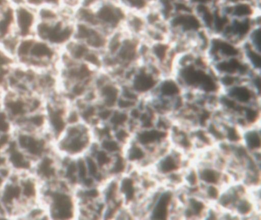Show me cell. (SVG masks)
<instances>
[{"label": "cell", "instance_id": "obj_1", "mask_svg": "<svg viewBox=\"0 0 261 220\" xmlns=\"http://www.w3.org/2000/svg\"><path fill=\"white\" fill-rule=\"evenodd\" d=\"M39 21L35 35L62 51L74 37L73 12L64 7L38 9Z\"/></svg>", "mask_w": 261, "mask_h": 220}, {"label": "cell", "instance_id": "obj_2", "mask_svg": "<svg viewBox=\"0 0 261 220\" xmlns=\"http://www.w3.org/2000/svg\"><path fill=\"white\" fill-rule=\"evenodd\" d=\"M40 204L48 219H77L79 203L75 189L60 180L50 184L42 185Z\"/></svg>", "mask_w": 261, "mask_h": 220}, {"label": "cell", "instance_id": "obj_3", "mask_svg": "<svg viewBox=\"0 0 261 220\" xmlns=\"http://www.w3.org/2000/svg\"><path fill=\"white\" fill-rule=\"evenodd\" d=\"M16 64L36 70L56 69L61 50L36 35L19 38L13 50Z\"/></svg>", "mask_w": 261, "mask_h": 220}, {"label": "cell", "instance_id": "obj_4", "mask_svg": "<svg viewBox=\"0 0 261 220\" xmlns=\"http://www.w3.org/2000/svg\"><path fill=\"white\" fill-rule=\"evenodd\" d=\"M96 143L93 127L83 121L71 122L54 141L53 149L62 158L87 155Z\"/></svg>", "mask_w": 261, "mask_h": 220}, {"label": "cell", "instance_id": "obj_5", "mask_svg": "<svg viewBox=\"0 0 261 220\" xmlns=\"http://www.w3.org/2000/svg\"><path fill=\"white\" fill-rule=\"evenodd\" d=\"M88 7L91 9L94 25L109 35L123 30L128 12L117 0H99Z\"/></svg>", "mask_w": 261, "mask_h": 220}, {"label": "cell", "instance_id": "obj_6", "mask_svg": "<svg viewBox=\"0 0 261 220\" xmlns=\"http://www.w3.org/2000/svg\"><path fill=\"white\" fill-rule=\"evenodd\" d=\"M13 141L16 146L34 162L54 151V140L47 131L15 129Z\"/></svg>", "mask_w": 261, "mask_h": 220}, {"label": "cell", "instance_id": "obj_7", "mask_svg": "<svg viewBox=\"0 0 261 220\" xmlns=\"http://www.w3.org/2000/svg\"><path fill=\"white\" fill-rule=\"evenodd\" d=\"M186 154L175 147H171L167 152L160 156L151 167V171L160 182L166 176L183 171L189 165H186Z\"/></svg>", "mask_w": 261, "mask_h": 220}, {"label": "cell", "instance_id": "obj_8", "mask_svg": "<svg viewBox=\"0 0 261 220\" xmlns=\"http://www.w3.org/2000/svg\"><path fill=\"white\" fill-rule=\"evenodd\" d=\"M61 171L62 158L53 151L35 162L32 174L41 184L46 185L62 180Z\"/></svg>", "mask_w": 261, "mask_h": 220}, {"label": "cell", "instance_id": "obj_9", "mask_svg": "<svg viewBox=\"0 0 261 220\" xmlns=\"http://www.w3.org/2000/svg\"><path fill=\"white\" fill-rule=\"evenodd\" d=\"M15 32L19 38L35 35L39 21L38 9L21 2L15 3Z\"/></svg>", "mask_w": 261, "mask_h": 220}, {"label": "cell", "instance_id": "obj_10", "mask_svg": "<svg viewBox=\"0 0 261 220\" xmlns=\"http://www.w3.org/2000/svg\"><path fill=\"white\" fill-rule=\"evenodd\" d=\"M109 35L94 24L75 21L74 39L83 43L96 51L103 53Z\"/></svg>", "mask_w": 261, "mask_h": 220}, {"label": "cell", "instance_id": "obj_11", "mask_svg": "<svg viewBox=\"0 0 261 220\" xmlns=\"http://www.w3.org/2000/svg\"><path fill=\"white\" fill-rule=\"evenodd\" d=\"M133 139L146 148L148 152L170 141L169 131H163L155 127L138 128L133 134Z\"/></svg>", "mask_w": 261, "mask_h": 220}, {"label": "cell", "instance_id": "obj_12", "mask_svg": "<svg viewBox=\"0 0 261 220\" xmlns=\"http://www.w3.org/2000/svg\"><path fill=\"white\" fill-rule=\"evenodd\" d=\"M241 105L260 103V96H258L247 81V78L233 87L222 91Z\"/></svg>", "mask_w": 261, "mask_h": 220}, {"label": "cell", "instance_id": "obj_13", "mask_svg": "<svg viewBox=\"0 0 261 220\" xmlns=\"http://www.w3.org/2000/svg\"><path fill=\"white\" fill-rule=\"evenodd\" d=\"M184 92L185 89L173 74L166 75L160 79L152 96L173 100L182 96Z\"/></svg>", "mask_w": 261, "mask_h": 220}, {"label": "cell", "instance_id": "obj_14", "mask_svg": "<svg viewBox=\"0 0 261 220\" xmlns=\"http://www.w3.org/2000/svg\"><path fill=\"white\" fill-rule=\"evenodd\" d=\"M147 27L144 14L128 12L127 17L123 26V30L126 33L142 39Z\"/></svg>", "mask_w": 261, "mask_h": 220}, {"label": "cell", "instance_id": "obj_15", "mask_svg": "<svg viewBox=\"0 0 261 220\" xmlns=\"http://www.w3.org/2000/svg\"><path fill=\"white\" fill-rule=\"evenodd\" d=\"M241 144L250 153L260 151L261 134L259 125L249 126L242 130Z\"/></svg>", "mask_w": 261, "mask_h": 220}, {"label": "cell", "instance_id": "obj_16", "mask_svg": "<svg viewBox=\"0 0 261 220\" xmlns=\"http://www.w3.org/2000/svg\"><path fill=\"white\" fill-rule=\"evenodd\" d=\"M16 64L13 55L0 45V92L5 89L7 77Z\"/></svg>", "mask_w": 261, "mask_h": 220}, {"label": "cell", "instance_id": "obj_17", "mask_svg": "<svg viewBox=\"0 0 261 220\" xmlns=\"http://www.w3.org/2000/svg\"><path fill=\"white\" fill-rule=\"evenodd\" d=\"M242 48V58L253 71L260 72L261 52L256 50L253 47L244 42L241 44Z\"/></svg>", "mask_w": 261, "mask_h": 220}, {"label": "cell", "instance_id": "obj_18", "mask_svg": "<svg viewBox=\"0 0 261 220\" xmlns=\"http://www.w3.org/2000/svg\"><path fill=\"white\" fill-rule=\"evenodd\" d=\"M97 143L101 149L114 156L123 153V148H124V146L118 141L116 140L113 135L103 138L97 142Z\"/></svg>", "mask_w": 261, "mask_h": 220}, {"label": "cell", "instance_id": "obj_19", "mask_svg": "<svg viewBox=\"0 0 261 220\" xmlns=\"http://www.w3.org/2000/svg\"><path fill=\"white\" fill-rule=\"evenodd\" d=\"M128 12L144 14L152 7L147 0H117Z\"/></svg>", "mask_w": 261, "mask_h": 220}, {"label": "cell", "instance_id": "obj_20", "mask_svg": "<svg viewBox=\"0 0 261 220\" xmlns=\"http://www.w3.org/2000/svg\"><path fill=\"white\" fill-rule=\"evenodd\" d=\"M223 187L218 185L201 184L199 195L210 205L215 204L219 198Z\"/></svg>", "mask_w": 261, "mask_h": 220}, {"label": "cell", "instance_id": "obj_21", "mask_svg": "<svg viewBox=\"0 0 261 220\" xmlns=\"http://www.w3.org/2000/svg\"><path fill=\"white\" fill-rule=\"evenodd\" d=\"M129 116L128 112L123 111V110L114 108L112 115L108 121V125L111 128H120V127L127 126L129 122Z\"/></svg>", "mask_w": 261, "mask_h": 220}, {"label": "cell", "instance_id": "obj_22", "mask_svg": "<svg viewBox=\"0 0 261 220\" xmlns=\"http://www.w3.org/2000/svg\"><path fill=\"white\" fill-rule=\"evenodd\" d=\"M245 42L261 52V23L255 24Z\"/></svg>", "mask_w": 261, "mask_h": 220}, {"label": "cell", "instance_id": "obj_23", "mask_svg": "<svg viewBox=\"0 0 261 220\" xmlns=\"http://www.w3.org/2000/svg\"><path fill=\"white\" fill-rule=\"evenodd\" d=\"M23 2L37 9L45 7H63L62 0H24Z\"/></svg>", "mask_w": 261, "mask_h": 220}, {"label": "cell", "instance_id": "obj_24", "mask_svg": "<svg viewBox=\"0 0 261 220\" xmlns=\"http://www.w3.org/2000/svg\"><path fill=\"white\" fill-rule=\"evenodd\" d=\"M193 7L201 6H215L219 3L220 0H189Z\"/></svg>", "mask_w": 261, "mask_h": 220}, {"label": "cell", "instance_id": "obj_25", "mask_svg": "<svg viewBox=\"0 0 261 220\" xmlns=\"http://www.w3.org/2000/svg\"><path fill=\"white\" fill-rule=\"evenodd\" d=\"M81 2L82 0H62V5L64 8L73 12L81 4Z\"/></svg>", "mask_w": 261, "mask_h": 220}, {"label": "cell", "instance_id": "obj_26", "mask_svg": "<svg viewBox=\"0 0 261 220\" xmlns=\"http://www.w3.org/2000/svg\"><path fill=\"white\" fill-rule=\"evenodd\" d=\"M11 1H13L14 3H21V2H23L24 0H11Z\"/></svg>", "mask_w": 261, "mask_h": 220}, {"label": "cell", "instance_id": "obj_27", "mask_svg": "<svg viewBox=\"0 0 261 220\" xmlns=\"http://www.w3.org/2000/svg\"><path fill=\"white\" fill-rule=\"evenodd\" d=\"M1 93H2V92H0V96H1Z\"/></svg>", "mask_w": 261, "mask_h": 220}]
</instances>
